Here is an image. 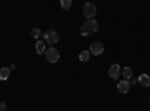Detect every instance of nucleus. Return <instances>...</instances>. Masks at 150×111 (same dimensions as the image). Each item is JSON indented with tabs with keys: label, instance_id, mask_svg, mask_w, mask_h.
I'll return each mask as SVG.
<instances>
[{
	"label": "nucleus",
	"instance_id": "nucleus-1",
	"mask_svg": "<svg viewBox=\"0 0 150 111\" xmlns=\"http://www.w3.org/2000/svg\"><path fill=\"white\" fill-rule=\"evenodd\" d=\"M99 30V23L96 20H87L81 26V36H90Z\"/></svg>",
	"mask_w": 150,
	"mask_h": 111
},
{
	"label": "nucleus",
	"instance_id": "nucleus-2",
	"mask_svg": "<svg viewBox=\"0 0 150 111\" xmlns=\"http://www.w3.org/2000/svg\"><path fill=\"white\" fill-rule=\"evenodd\" d=\"M83 14L87 20H95V17L98 14V9L93 3H86L84 8H83Z\"/></svg>",
	"mask_w": 150,
	"mask_h": 111
},
{
	"label": "nucleus",
	"instance_id": "nucleus-3",
	"mask_svg": "<svg viewBox=\"0 0 150 111\" xmlns=\"http://www.w3.org/2000/svg\"><path fill=\"white\" fill-rule=\"evenodd\" d=\"M45 59L50 62V63H57L59 59H60V53L56 50V48H47Z\"/></svg>",
	"mask_w": 150,
	"mask_h": 111
},
{
	"label": "nucleus",
	"instance_id": "nucleus-4",
	"mask_svg": "<svg viewBox=\"0 0 150 111\" xmlns=\"http://www.w3.org/2000/svg\"><path fill=\"white\" fill-rule=\"evenodd\" d=\"M44 39L48 45H54L59 42V33L56 30H48L45 35H44Z\"/></svg>",
	"mask_w": 150,
	"mask_h": 111
},
{
	"label": "nucleus",
	"instance_id": "nucleus-5",
	"mask_svg": "<svg viewBox=\"0 0 150 111\" xmlns=\"http://www.w3.org/2000/svg\"><path fill=\"white\" fill-rule=\"evenodd\" d=\"M120 74H122V68H120V65H111L110 66V69H108V75H110V78H112V80H117L119 77H120Z\"/></svg>",
	"mask_w": 150,
	"mask_h": 111
},
{
	"label": "nucleus",
	"instance_id": "nucleus-6",
	"mask_svg": "<svg viewBox=\"0 0 150 111\" xmlns=\"http://www.w3.org/2000/svg\"><path fill=\"white\" fill-rule=\"evenodd\" d=\"M102 53H104V45L101 42H93L90 45V54L99 56V54H102Z\"/></svg>",
	"mask_w": 150,
	"mask_h": 111
},
{
	"label": "nucleus",
	"instance_id": "nucleus-7",
	"mask_svg": "<svg viewBox=\"0 0 150 111\" xmlns=\"http://www.w3.org/2000/svg\"><path fill=\"white\" fill-rule=\"evenodd\" d=\"M129 89H131V84H129V81L128 80H122V81H119V84H117V90L120 92V93H128L129 92Z\"/></svg>",
	"mask_w": 150,
	"mask_h": 111
},
{
	"label": "nucleus",
	"instance_id": "nucleus-8",
	"mask_svg": "<svg viewBox=\"0 0 150 111\" xmlns=\"http://www.w3.org/2000/svg\"><path fill=\"white\" fill-rule=\"evenodd\" d=\"M138 84H141L143 87H149L150 86V77L147 75V74H141V75L138 77Z\"/></svg>",
	"mask_w": 150,
	"mask_h": 111
},
{
	"label": "nucleus",
	"instance_id": "nucleus-9",
	"mask_svg": "<svg viewBox=\"0 0 150 111\" xmlns=\"http://www.w3.org/2000/svg\"><path fill=\"white\" fill-rule=\"evenodd\" d=\"M35 50L38 54H45L47 51V48H45V41H38L36 42V47H35Z\"/></svg>",
	"mask_w": 150,
	"mask_h": 111
},
{
	"label": "nucleus",
	"instance_id": "nucleus-10",
	"mask_svg": "<svg viewBox=\"0 0 150 111\" xmlns=\"http://www.w3.org/2000/svg\"><path fill=\"white\" fill-rule=\"evenodd\" d=\"M11 75V69L9 68H3V69H0V81H5L8 80Z\"/></svg>",
	"mask_w": 150,
	"mask_h": 111
},
{
	"label": "nucleus",
	"instance_id": "nucleus-11",
	"mask_svg": "<svg viewBox=\"0 0 150 111\" xmlns=\"http://www.w3.org/2000/svg\"><path fill=\"white\" fill-rule=\"evenodd\" d=\"M122 74H123V78H126V80H131V78L134 77V72H132V69H131L129 66H126V68H123Z\"/></svg>",
	"mask_w": 150,
	"mask_h": 111
},
{
	"label": "nucleus",
	"instance_id": "nucleus-12",
	"mask_svg": "<svg viewBox=\"0 0 150 111\" xmlns=\"http://www.w3.org/2000/svg\"><path fill=\"white\" fill-rule=\"evenodd\" d=\"M80 60L81 62H89L90 60V51H87V50L86 51H81L80 53Z\"/></svg>",
	"mask_w": 150,
	"mask_h": 111
},
{
	"label": "nucleus",
	"instance_id": "nucleus-13",
	"mask_svg": "<svg viewBox=\"0 0 150 111\" xmlns=\"http://www.w3.org/2000/svg\"><path fill=\"white\" fill-rule=\"evenodd\" d=\"M60 6L63 8V9H71V6H72V0H62V2H60Z\"/></svg>",
	"mask_w": 150,
	"mask_h": 111
},
{
	"label": "nucleus",
	"instance_id": "nucleus-14",
	"mask_svg": "<svg viewBox=\"0 0 150 111\" xmlns=\"http://www.w3.org/2000/svg\"><path fill=\"white\" fill-rule=\"evenodd\" d=\"M30 36H32V38H35V39H38V41H39L41 30H39V29H32V32H30Z\"/></svg>",
	"mask_w": 150,
	"mask_h": 111
},
{
	"label": "nucleus",
	"instance_id": "nucleus-15",
	"mask_svg": "<svg viewBox=\"0 0 150 111\" xmlns=\"http://www.w3.org/2000/svg\"><path fill=\"white\" fill-rule=\"evenodd\" d=\"M8 110V105L5 102H0V111H6Z\"/></svg>",
	"mask_w": 150,
	"mask_h": 111
},
{
	"label": "nucleus",
	"instance_id": "nucleus-16",
	"mask_svg": "<svg viewBox=\"0 0 150 111\" xmlns=\"http://www.w3.org/2000/svg\"><path fill=\"white\" fill-rule=\"evenodd\" d=\"M129 84H131V86H132V84H138V78L132 77V78H131V81H129Z\"/></svg>",
	"mask_w": 150,
	"mask_h": 111
},
{
	"label": "nucleus",
	"instance_id": "nucleus-17",
	"mask_svg": "<svg viewBox=\"0 0 150 111\" xmlns=\"http://www.w3.org/2000/svg\"><path fill=\"white\" fill-rule=\"evenodd\" d=\"M15 68H17L15 65H11V66H9V69H11V71H15Z\"/></svg>",
	"mask_w": 150,
	"mask_h": 111
},
{
	"label": "nucleus",
	"instance_id": "nucleus-18",
	"mask_svg": "<svg viewBox=\"0 0 150 111\" xmlns=\"http://www.w3.org/2000/svg\"><path fill=\"white\" fill-rule=\"evenodd\" d=\"M149 111H150V110H149Z\"/></svg>",
	"mask_w": 150,
	"mask_h": 111
}]
</instances>
